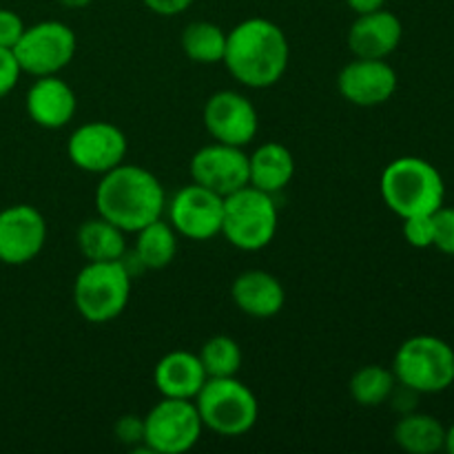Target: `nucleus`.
I'll list each match as a JSON object with an SVG mask.
<instances>
[{"instance_id": "nucleus-1", "label": "nucleus", "mask_w": 454, "mask_h": 454, "mask_svg": "<svg viewBox=\"0 0 454 454\" xmlns=\"http://www.w3.org/2000/svg\"><path fill=\"white\" fill-rule=\"evenodd\" d=\"M291 60V44L278 22L269 18H247L226 34L222 65L248 89L275 87Z\"/></svg>"}, {"instance_id": "nucleus-2", "label": "nucleus", "mask_w": 454, "mask_h": 454, "mask_svg": "<svg viewBox=\"0 0 454 454\" xmlns=\"http://www.w3.org/2000/svg\"><path fill=\"white\" fill-rule=\"evenodd\" d=\"M96 211L124 233H137L160 220L167 208L164 186L149 168L118 164L100 176L96 186Z\"/></svg>"}, {"instance_id": "nucleus-3", "label": "nucleus", "mask_w": 454, "mask_h": 454, "mask_svg": "<svg viewBox=\"0 0 454 454\" xmlns=\"http://www.w3.org/2000/svg\"><path fill=\"white\" fill-rule=\"evenodd\" d=\"M380 191L386 207L402 220L433 215L446 200V184L439 168L417 155L393 160L381 173Z\"/></svg>"}, {"instance_id": "nucleus-4", "label": "nucleus", "mask_w": 454, "mask_h": 454, "mask_svg": "<svg viewBox=\"0 0 454 454\" xmlns=\"http://www.w3.org/2000/svg\"><path fill=\"white\" fill-rule=\"evenodd\" d=\"M131 300V270L118 262H87L74 282V306L89 324L118 319Z\"/></svg>"}, {"instance_id": "nucleus-5", "label": "nucleus", "mask_w": 454, "mask_h": 454, "mask_svg": "<svg viewBox=\"0 0 454 454\" xmlns=\"http://www.w3.org/2000/svg\"><path fill=\"white\" fill-rule=\"evenodd\" d=\"M202 417L204 430L220 437H242L255 428L260 419V402L255 393L238 377L207 380L193 399Z\"/></svg>"}, {"instance_id": "nucleus-6", "label": "nucleus", "mask_w": 454, "mask_h": 454, "mask_svg": "<svg viewBox=\"0 0 454 454\" xmlns=\"http://www.w3.org/2000/svg\"><path fill=\"white\" fill-rule=\"evenodd\" d=\"M278 226L279 211L275 195L247 184L224 198L222 235L231 247L247 253L262 251L275 239Z\"/></svg>"}, {"instance_id": "nucleus-7", "label": "nucleus", "mask_w": 454, "mask_h": 454, "mask_svg": "<svg viewBox=\"0 0 454 454\" xmlns=\"http://www.w3.org/2000/svg\"><path fill=\"white\" fill-rule=\"evenodd\" d=\"M397 381L417 395H437L454 384V348L442 337H408L393 359Z\"/></svg>"}, {"instance_id": "nucleus-8", "label": "nucleus", "mask_w": 454, "mask_h": 454, "mask_svg": "<svg viewBox=\"0 0 454 454\" xmlns=\"http://www.w3.org/2000/svg\"><path fill=\"white\" fill-rule=\"evenodd\" d=\"M204 433L193 399L162 397L145 415V448L155 454H184Z\"/></svg>"}, {"instance_id": "nucleus-9", "label": "nucleus", "mask_w": 454, "mask_h": 454, "mask_svg": "<svg viewBox=\"0 0 454 454\" xmlns=\"http://www.w3.org/2000/svg\"><path fill=\"white\" fill-rule=\"evenodd\" d=\"M78 49V38L67 22L43 20L25 27L20 40L13 47L22 74L34 78L58 75L71 65Z\"/></svg>"}, {"instance_id": "nucleus-10", "label": "nucleus", "mask_w": 454, "mask_h": 454, "mask_svg": "<svg viewBox=\"0 0 454 454\" xmlns=\"http://www.w3.org/2000/svg\"><path fill=\"white\" fill-rule=\"evenodd\" d=\"M129 151L122 129L105 120H91L74 129L67 140V155L71 164L84 173L105 176L124 162Z\"/></svg>"}, {"instance_id": "nucleus-11", "label": "nucleus", "mask_w": 454, "mask_h": 454, "mask_svg": "<svg viewBox=\"0 0 454 454\" xmlns=\"http://www.w3.org/2000/svg\"><path fill=\"white\" fill-rule=\"evenodd\" d=\"M164 211L168 215V224L182 238L193 239V242H207V239L222 235L224 198L195 184V182L182 186L168 200Z\"/></svg>"}, {"instance_id": "nucleus-12", "label": "nucleus", "mask_w": 454, "mask_h": 454, "mask_svg": "<svg viewBox=\"0 0 454 454\" xmlns=\"http://www.w3.org/2000/svg\"><path fill=\"white\" fill-rule=\"evenodd\" d=\"M202 120L213 140L242 149L251 145L260 131V115L255 105L244 93L233 89L213 93L204 105Z\"/></svg>"}, {"instance_id": "nucleus-13", "label": "nucleus", "mask_w": 454, "mask_h": 454, "mask_svg": "<svg viewBox=\"0 0 454 454\" xmlns=\"http://www.w3.org/2000/svg\"><path fill=\"white\" fill-rule=\"evenodd\" d=\"M47 220L31 204H13L0 211V262L22 266L34 262L47 244Z\"/></svg>"}, {"instance_id": "nucleus-14", "label": "nucleus", "mask_w": 454, "mask_h": 454, "mask_svg": "<svg viewBox=\"0 0 454 454\" xmlns=\"http://www.w3.org/2000/svg\"><path fill=\"white\" fill-rule=\"evenodd\" d=\"M189 168L195 184L222 198L248 184V155L244 153L242 146L213 140L211 145L195 151Z\"/></svg>"}, {"instance_id": "nucleus-15", "label": "nucleus", "mask_w": 454, "mask_h": 454, "mask_svg": "<svg viewBox=\"0 0 454 454\" xmlns=\"http://www.w3.org/2000/svg\"><path fill=\"white\" fill-rule=\"evenodd\" d=\"M397 71L388 65V60L377 58H355L337 75L341 98L364 109L386 105L397 91Z\"/></svg>"}, {"instance_id": "nucleus-16", "label": "nucleus", "mask_w": 454, "mask_h": 454, "mask_svg": "<svg viewBox=\"0 0 454 454\" xmlns=\"http://www.w3.org/2000/svg\"><path fill=\"white\" fill-rule=\"evenodd\" d=\"M403 38V25L399 16L386 7L377 12L359 13L348 29V49L355 58H377L388 60L397 51Z\"/></svg>"}, {"instance_id": "nucleus-17", "label": "nucleus", "mask_w": 454, "mask_h": 454, "mask_svg": "<svg viewBox=\"0 0 454 454\" xmlns=\"http://www.w3.org/2000/svg\"><path fill=\"white\" fill-rule=\"evenodd\" d=\"M25 109L31 122L56 131L74 120L78 98L60 75H43V78H35L27 91Z\"/></svg>"}, {"instance_id": "nucleus-18", "label": "nucleus", "mask_w": 454, "mask_h": 454, "mask_svg": "<svg viewBox=\"0 0 454 454\" xmlns=\"http://www.w3.org/2000/svg\"><path fill=\"white\" fill-rule=\"evenodd\" d=\"M231 297L233 304L253 319L278 317L286 304V291L282 282L260 269L239 273L231 286Z\"/></svg>"}, {"instance_id": "nucleus-19", "label": "nucleus", "mask_w": 454, "mask_h": 454, "mask_svg": "<svg viewBox=\"0 0 454 454\" xmlns=\"http://www.w3.org/2000/svg\"><path fill=\"white\" fill-rule=\"evenodd\" d=\"M207 380L200 357L189 350H171L155 364L153 371L158 393L171 399H195Z\"/></svg>"}, {"instance_id": "nucleus-20", "label": "nucleus", "mask_w": 454, "mask_h": 454, "mask_svg": "<svg viewBox=\"0 0 454 454\" xmlns=\"http://www.w3.org/2000/svg\"><path fill=\"white\" fill-rule=\"evenodd\" d=\"M295 177V158L279 142H264L248 155V184L264 193L278 195Z\"/></svg>"}, {"instance_id": "nucleus-21", "label": "nucleus", "mask_w": 454, "mask_h": 454, "mask_svg": "<svg viewBox=\"0 0 454 454\" xmlns=\"http://www.w3.org/2000/svg\"><path fill=\"white\" fill-rule=\"evenodd\" d=\"M124 235L122 229L98 215L78 226L75 244L87 262H118L127 255Z\"/></svg>"}, {"instance_id": "nucleus-22", "label": "nucleus", "mask_w": 454, "mask_h": 454, "mask_svg": "<svg viewBox=\"0 0 454 454\" xmlns=\"http://www.w3.org/2000/svg\"><path fill=\"white\" fill-rule=\"evenodd\" d=\"M393 439L402 450L411 454H434L443 450L446 426L437 417L412 411L395 424Z\"/></svg>"}, {"instance_id": "nucleus-23", "label": "nucleus", "mask_w": 454, "mask_h": 454, "mask_svg": "<svg viewBox=\"0 0 454 454\" xmlns=\"http://www.w3.org/2000/svg\"><path fill=\"white\" fill-rule=\"evenodd\" d=\"M136 260L146 270H162L176 260L177 233L162 217L137 231Z\"/></svg>"}, {"instance_id": "nucleus-24", "label": "nucleus", "mask_w": 454, "mask_h": 454, "mask_svg": "<svg viewBox=\"0 0 454 454\" xmlns=\"http://www.w3.org/2000/svg\"><path fill=\"white\" fill-rule=\"evenodd\" d=\"M180 44L189 60L200 65H217L224 60L226 31L215 22L195 20L184 27Z\"/></svg>"}, {"instance_id": "nucleus-25", "label": "nucleus", "mask_w": 454, "mask_h": 454, "mask_svg": "<svg viewBox=\"0 0 454 454\" xmlns=\"http://www.w3.org/2000/svg\"><path fill=\"white\" fill-rule=\"evenodd\" d=\"M397 386L393 368H384L380 364L362 366L353 377H350V397L364 408H377L386 403Z\"/></svg>"}, {"instance_id": "nucleus-26", "label": "nucleus", "mask_w": 454, "mask_h": 454, "mask_svg": "<svg viewBox=\"0 0 454 454\" xmlns=\"http://www.w3.org/2000/svg\"><path fill=\"white\" fill-rule=\"evenodd\" d=\"M198 357L207 371L208 380H213V377H238L244 364L242 346L229 335H215L204 341Z\"/></svg>"}, {"instance_id": "nucleus-27", "label": "nucleus", "mask_w": 454, "mask_h": 454, "mask_svg": "<svg viewBox=\"0 0 454 454\" xmlns=\"http://www.w3.org/2000/svg\"><path fill=\"white\" fill-rule=\"evenodd\" d=\"M403 238L412 248H430L434 244L433 215L403 217Z\"/></svg>"}, {"instance_id": "nucleus-28", "label": "nucleus", "mask_w": 454, "mask_h": 454, "mask_svg": "<svg viewBox=\"0 0 454 454\" xmlns=\"http://www.w3.org/2000/svg\"><path fill=\"white\" fill-rule=\"evenodd\" d=\"M434 224V248H439L446 255H454V207H446L433 213Z\"/></svg>"}, {"instance_id": "nucleus-29", "label": "nucleus", "mask_w": 454, "mask_h": 454, "mask_svg": "<svg viewBox=\"0 0 454 454\" xmlns=\"http://www.w3.org/2000/svg\"><path fill=\"white\" fill-rule=\"evenodd\" d=\"M22 69L13 49L0 47V98L9 96L20 80Z\"/></svg>"}, {"instance_id": "nucleus-30", "label": "nucleus", "mask_w": 454, "mask_h": 454, "mask_svg": "<svg viewBox=\"0 0 454 454\" xmlns=\"http://www.w3.org/2000/svg\"><path fill=\"white\" fill-rule=\"evenodd\" d=\"M114 433L118 437V442L124 443V446H137V443L145 446V417H120L114 426Z\"/></svg>"}, {"instance_id": "nucleus-31", "label": "nucleus", "mask_w": 454, "mask_h": 454, "mask_svg": "<svg viewBox=\"0 0 454 454\" xmlns=\"http://www.w3.org/2000/svg\"><path fill=\"white\" fill-rule=\"evenodd\" d=\"M25 22L12 9L0 7V47L13 49L20 40L22 31H25Z\"/></svg>"}, {"instance_id": "nucleus-32", "label": "nucleus", "mask_w": 454, "mask_h": 454, "mask_svg": "<svg viewBox=\"0 0 454 454\" xmlns=\"http://www.w3.org/2000/svg\"><path fill=\"white\" fill-rule=\"evenodd\" d=\"M142 3H145V7L149 9V12H153L155 16L171 18L184 13L195 0H142Z\"/></svg>"}, {"instance_id": "nucleus-33", "label": "nucleus", "mask_w": 454, "mask_h": 454, "mask_svg": "<svg viewBox=\"0 0 454 454\" xmlns=\"http://www.w3.org/2000/svg\"><path fill=\"white\" fill-rule=\"evenodd\" d=\"M346 4L359 16V13L377 12V9L386 7V0H346Z\"/></svg>"}, {"instance_id": "nucleus-34", "label": "nucleus", "mask_w": 454, "mask_h": 454, "mask_svg": "<svg viewBox=\"0 0 454 454\" xmlns=\"http://www.w3.org/2000/svg\"><path fill=\"white\" fill-rule=\"evenodd\" d=\"M58 3L67 9H84V7H89L93 0H58Z\"/></svg>"}, {"instance_id": "nucleus-35", "label": "nucleus", "mask_w": 454, "mask_h": 454, "mask_svg": "<svg viewBox=\"0 0 454 454\" xmlns=\"http://www.w3.org/2000/svg\"><path fill=\"white\" fill-rule=\"evenodd\" d=\"M443 450L454 454V424L450 428H446V443H443Z\"/></svg>"}]
</instances>
